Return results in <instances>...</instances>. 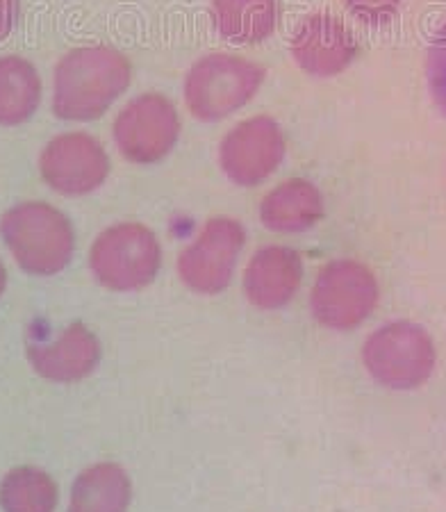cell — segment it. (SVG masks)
Here are the masks:
<instances>
[{
    "mask_svg": "<svg viewBox=\"0 0 446 512\" xmlns=\"http://www.w3.org/2000/svg\"><path fill=\"white\" fill-rule=\"evenodd\" d=\"M132 82V64L114 46H80L53 73V114L62 121L101 119Z\"/></svg>",
    "mask_w": 446,
    "mask_h": 512,
    "instance_id": "obj_1",
    "label": "cell"
},
{
    "mask_svg": "<svg viewBox=\"0 0 446 512\" xmlns=\"http://www.w3.org/2000/svg\"><path fill=\"white\" fill-rule=\"evenodd\" d=\"M21 19V0H0V41L12 35Z\"/></svg>",
    "mask_w": 446,
    "mask_h": 512,
    "instance_id": "obj_21",
    "label": "cell"
},
{
    "mask_svg": "<svg viewBox=\"0 0 446 512\" xmlns=\"http://www.w3.org/2000/svg\"><path fill=\"white\" fill-rule=\"evenodd\" d=\"M162 267V246L148 226L137 221L105 228L89 249V269L110 292H139L153 283Z\"/></svg>",
    "mask_w": 446,
    "mask_h": 512,
    "instance_id": "obj_4",
    "label": "cell"
},
{
    "mask_svg": "<svg viewBox=\"0 0 446 512\" xmlns=\"http://www.w3.org/2000/svg\"><path fill=\"white\" fill-rule=\"evenodd\" d=\"M285 158V135L271 117H251L221 139L219 164L230 183L255 187L267 180Z\"/></svg>",
    "mask_w": 446,
    "mask_h": 512,
    "instance_id": "obj_10",
    "label": "cell"
},
{
    "mask_svg": "<svg viewBox=\"0 0 446 512\" xmlns=\"http://www.w3.org/2000/svg\"><path fill=\"white\" fill-rule=\"evenodd\" d=\"M246 230L233 217H212L178 255V278L194 294H221L235 276Z\"/></svg>",
    "mask_w": 446,
    "mask_h": 512,
    "instance_id": "obj_7",
    "label": "cell"
},
{
    "mask_svg": "<svg viewBox=\"0 0 446 512\" xmlns=\"http://www.w3.org/2000/svg\"><path fill=\"white\" fill-rule=\"evenodd\" d=\"M132 483L117 462H98L76 476L66 512H128Z\"/></svg>",
    "mask_w": 446,
    "mask_h": 512,
    "instance_id": "obj_15",
    "label": "cell"
},
{
    "mask_svg": "<svg viewBox=\"0 0 446 512\" xmlns=\"http://www.w3.org/2000/svg\"><path fill=\"white\" fill-rule=\"evenodd\" d=\"M26 355L44 381L71 385L94 374L101 362V340L85 324H69L57 335L30 333Z\"/></svg>",
    "mask_w": 446,
    "mask_h": 512,
    "instance_id": "obj_11",
    "label": "cell"
},
{
    "mask_svg": "<svg viewBox=\"0 0 446 512\" xmlns=\"http://www.w3.org/2000/svg\"><path fill=\"white\" fill-rule=\"evenodd\" d=\"M5 289H7V269H5L3 260H0V299H3Z\"/></svg>",
    "mask_w": 446,
    "mask_h": 512,
    "instance_id": "obj_22",
    "label": "cell"
},
{
    "mask_svg": "<svg viewBox=\"0 0 446 512\" xmlns=\"http://www.w3.org/2000/svg\"><path fill=\"white\" fill-rule=\"evenodd\" d=\"M119 153L132 164H158L180 137V117L167 96L148 92L123 105L112 128Z\"/></svg>",
    "mask_w": 446,
    "mask_h": 512,
    "instance_id": "obj_8",
    "label": "cell"
},
{
    "mask_svg": "<svg viewBox=\"0 0 446 512\" xmlns=\"http://www.w3.org/2000/svg\"><path fill=\"white\" fill-rule=\"evenodd\" d=\"M41 105V78L35 64L21 55L0 57V126L30 121Z\"/></svg>",
    "mask_w": 446,
    "mask_h": 512,
    "instance_id": "obj_17",
    "label": "cell"
},
{
    "mask_svg": "<svg viewBox=\"0 0 446 512\" xmlns=\"http://www.w3.org/2000/svg\"><path fill=\"white\" fill-rule=\"evenodd\" d=\"M324 196L305 178H289L262 198L260 221L271 233L299 235L324 219Z\"/></svg>",
    "mask_w": 446,
    "mask_h": 512,
    "instance_id": "obj_14",
    "label": "cell"
},
{
    "mask_svg": "<svg viewBox=\"0 0 446 512\" xmlns=\"http://www.w3.org/2000/svg\"><path fill=\"white\" fill-rule=\"evenodd\" d=\"M41 180L62 196H87L110 176L103 144L87 132H62L39 155Z\"/></svg>",
    "mask_w": 446,
    "mask_h": 512,
    "instance_id": "obj_9",
    "label": "cell"
},
{
    "mask_svg": "<svg viewBox=\"0 0 446 512\" xmlns=\"http://www.w3.org/2000/svg\"><path fill=\"white\" fill-rule=\"evenodd\" d=\"M378 280L367 264L333 260L319 271L310 294V310L328 330H353L371 317L378 303Z\"/></svg>",
    "mask_w": 446,
    "mask_h": 512,
    "instance_id": "obj_6",
    "label": "cell"
},
{
    "mask_svg": "<svg viewBox=\"0 0 446 512\" xmlns=\"http://www.w3.org/2000/svg\"><path fill=\"white\" fill-rule=\"evenodd\" d=\"M210 16L223 39L233 44H260L278 26L276 0H212Z\"/></svg>",
    "mask_w": 446,
    "mask_h": 512,
    "instance_id": "obj_16",
    "label": "cell"
},
{
    "mask_svg": "<svg viewBox=\"0 0 446 512\" xmlns=\"http://www.w3.org/2000/svg\"><path fill=\"white\" fill-rule=\"evenodd\" d=\"M0 239L23 274L51 278L62 274L76 253L71 219L44 201H21L0 217Z\"/></svg>",
    "mask_w": 446,
    "mask_h": 512,
    "instance_id": "obj_2",
    "label": "cell"
},
{
    "mask_svg": "<svg viewBox=\"0 0 446 512\" xmlns=\"http://www.w3.org/2000/svg\"><path fill=\"white\" fill-rule=\"evenodd\" d=\"M289 51L308 76L333 78L351 66L358 55V41L342 19L319 12L296 28Z\"/></svg>",
    "mask_w": 446,
    "mask_h": 512,
    "instance_id": "obj_12",
    "label": "cell"
},
{
    "mask_svg": "<svg viewBox=\"0 0 446 512\" xmlns=\"http://www.w3.org/2000/svg\"><path fill=\"white\" fill-rule=\"evenodd\" d=\"M346 5L367 26H385L401 10V0H346Z\"/></svg>",
    "mask_w": 446,
    "mask_h": 512,
    "instance_id": "obj_20",
    "label": "cell"
},
{
    "mask_svg": "<svg viewBox=\"0 0 446 512\" xmlns=\"http://www.w3.org/2000/svg\"><path fill=\"white\" fill-rule=\"evenodd\" d=\"M303 280V260L289 246H264L255 251L244 271V294L253 308L280 310L292 303Z\"/></svg>",
    "mask_w": 446,
    "mask_h": 512,
    "instance_id": "obj_13",
    "label": "cell"
},
{
    "mask_svg": "<svg viewBox=\"0 0 446 512\" xmlns=\"http://www.w3.org/2000/svg\"><path fill=\"white\" fill-rule=\"evenodd\" d=\"M264 82V69L246 57L210 53L187 71L183 96L192 117L217 123L253 101Z\"/></svg>",
    "mask_w": 446,
    "mask_h": 512,
    "instance_id": "obj_3",
    "label": "cell"
},
{
    "mask_svg": "<svg viewBox=\"0 0 446 512\" xmlns=\"http://www.w3.org/2000/svg\"><path fill=\"white\" fill-rule=\"evenodd\" d=\"M362 362L378 385L408 392L433 376L437 353L424 326L415 321H390L367 337Z\"/></svg>",
    "mask_w": 446,
    "mask_h": 512,
    "instance_id": "obj_5",
    "label": "cell"
},
{
    "mask_svg": "<svg viewBox=\"0 0 446 512\" xmlns=\"http://www.w3.org/2000/svg\"><path fill=\"white\" fill-rule=\"evenodd\" d=\"M60 492L53 476L44 469L14 467L0 481V510L3 512H55Z\"/></svg>",
    "mask_w": 446,
    "mask_h": 512,
    "instance_id": "obj_18",
    "label": "cell"
},
{
    "mask_svg": "<svg viewBox=\"0 0 446 512\" xmlns=\"http://www.w3.org/2000/svg\"><path fill=\"white\" fill-rule=\"evenodd\" d=\"M426 80L433 103L446 117V23L435 32L426 55Z\"/></svg>",
    "mask_w": 446,
    "mask_h": 512,
    "instance_id": "obj_19",
    "label": "cell"
}]
</instances>
